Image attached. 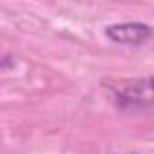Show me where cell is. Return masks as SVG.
<instances>
[{
	"label": "cell",
	"mask_w": 154,
	"mask_h": 154,
	"mask_svg": "<svg viewBox=\"0 0 154 154\" xmlns=\"http://www.w3.org/2000/svg\"><path fill=\"white\" fill-rule=\"evenodd\" d=\"M105 35L109 40L123 45H140L147 42L152 36V29L147 24L140 22H123V24H114L105 29Z\"/></svg>",
	"instance_id": "obj_2"
},
{
	"label": "cell",
	"mask_w": 154,
	"mask_h": 154,
	"mask_svg": "<svg viewBox=\"0 0 154 154\" xmlns=\"http://www.w3.org/2000/svg\"><path fill=\"white\" fill-rule=\"evenodd\" d=\"M107 89L114 93L120 103L138 109H154V76L147 78H125L105 82Z\"/></svg>",
	"instance_id": "obj_1"
}]
</instances>
